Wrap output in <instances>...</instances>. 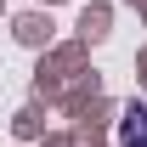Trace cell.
Here are the masks:
<instances>
[{
    "label": "cell",
    "instance_id": "6da1fadb",
    "mask_svg": "<svg viewBox=\"0 0 147 147\" xmlns=\"http://www.w3.org/2000/svg\"><path fill=\"white\" fill-rule=\"evenodd\" d=\"M119 147H147V108H130L119 119Z\"/></svg>",
    "mask_w": 147,
    "mask_h": 147
}]
</instances>
